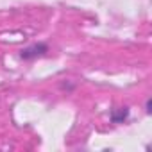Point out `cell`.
I'll return each mask as SVG.
<instances>
[{
  "mask_svg": "<svg viewBox=\"0 0 152 152\" xmlns=\"http://www.w3.org/2000/svg\"><path fill=\"white\" fill-rule=\"evenodd\" d=\"M127 115H129V111L124 107V109L120 111V115H115V113H113V115H111V118H113V122H122V120H125V118H127Z\"/></svg>",
  "mask_w": 152,
  "mask_h": 152,
  "instance_id": "7a4b0ae2",
  "label": "cell"
},
{
  "mask_svg": "<svg viewBox=\"0 0 152 152\" xmlns=\"http://www.w3.org/2000/svg\"><path fill=\"white\" fill-rule=\"evenodd\" d=\"M47 50H48V47H47V45H43V43H36V45H32V47H29V48L22 50L20 57L29 61V59H34V57H39V56H43Z\"/></svg>",
  "mask_w": 152,
  "mask_h": 152,
  "instance_id": "6da1fadb",
  "label": "cell"
}]
</instances>
